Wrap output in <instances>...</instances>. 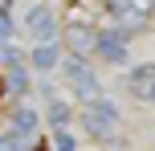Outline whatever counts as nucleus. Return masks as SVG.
Here are the masks:
<instances>
[{
    "instance_id": "1",
    "label": "nucleus",
    "mask_w": 155,
    "mask_h": 151,
    "mask_svg": "<svg viewBox=\"0 0 155 151\" xmlns=\"http://www.w3.org/2000/svg\"><path fill=\"white\" fill-rule=\"evenodd\" d=\"M65 82L74 86V94H82V98H90V102H98V78H94V70L82 61V57H70L65 61Z\"/></svg>"
},
{
    "instance_id": "2",
    "label": "nucleus",
    "mask_w": 155,
    "mask_h": 151,
    "mask_svg": "<svg viewBox=\"0 0 155 151\" xmlns=\"http://www.w3.org/2000/svg\"><path fill=\"white\" fill-rule=\"evenodd\" d=\"M86 127H90L94 139H110L118 131V110L98 98V102H90V110H86Z\"/></svg>"
},
{
    "instance_id": "3",
    "label": "nucleus",
    "mask_w": 155,
    "mask_h": 151,
    "mask_svg": "<svg viewBox=\"0 0 155 151\" xmlns=\"http://www.w3.org/2000/svg\"><path fill=\"white\" fill-rule=\"evenodd\" d=\"M25 29H29V37H37L41 45H45V41H53V33H57L53 12H49L45 4H29V12H25Z\"/></svg>"
},
{
    "instance_id": "4",
    "label": "nucleus",
    "mask_w": 155,
    "mask_h": 151,
    "mask_svg": "<svg viewBox=\"0 0 155 151\" xmlns=\"http://www.w3.org/2000/svg\"><path fill=\"white\" fill-rule=\"evenodd\" d=\"M65 45H70V53H78V57H86V53H98V33H94L90 25L74 21L70 29H65Z\"/></svg>"
},
{
    "instance_id": "5",
    "label": "nucleus",
    "mask_w": 155,
    "mask_h": 151,
    "mask_svg": "<svg viewBox=\"0 0 155 151\" xmlns=\"http://www.w3.org/2000/svg\"><path fill=\"white\" fill-rule=\"evenodd\" d=\"M147 0H110V12L118 16V25L123 29H139L143 21H147Z\"/></svg>"
},
{
    "instance_id": "6",
    "label": "nucleus",
    "mask_w": 155,
    "mask_h": 151,
    "mask_svg": "<svg viewBox=\"0 0 155 151\" xmlns=\"http://www.w3.org/2000/svg\"><path fill=\"white\" fill-rule=\"evenodd\" d=\"M127 90H131L135 98H155V65H139V70H131Z\"/></svg>"
},
{
    "instance_id": "7",
    "label": "nucleus",
    "mask_w": 155,
    "mask_h": 151,
    "mask_svg": "<svg viewBox=\"0 0 155 151\" xmlns=\"http://www.w3.org/2000/svg\"><path fill=\"white\" fill-rule=\"evenodd\" d=\"M98 53L118 65L127 57V37H123V33H98Z\"/></svg>"
},
{
    "instance_id": "8",
    "label": "nucleus",
    "mask_w": 155,
    "mask_h": 151,
    "mask_svg": "<svg viewBox=\"0 0 155 151\" xmlns=\"http://www.w3.org/2000/svg\"><path fill=\"white\" fill-rule=\"evenodd\" d=\"M29 57H33V65H37V70H53V65H57V49L49 45V41H45V45H37Z\"/></svg>"
},
{
    "instance_id": "9",
    "label": "nucleus",
    "mask_w": 155,
    "mask_h": 151,
    "mask_svg": "<svg viewBox=\"0 0 155 151\" xmlns=\"http://www.w3.org/2000/svg\"><path fill=\"white\" fill-rule=\"evenodd\" d=\"M8 94H25V90H29V78H25V70H21V61H12L8 65Z\"/></svg>"
},
{
    "instance_id": "10",
    "label": "nucleus",
    "mask_w": 155,
    "mask_h": 151,
    "mask_svg": "<svg viewBox=\"0 0 155 151\" xmlns=\"http://www.w3.org/2000/svg\"><path fill=\"white\" fill-rule=\"evenodd\" d=\"M49 123H53L57 131H65V123H70V106H65L61 98H53V102H49Z\"/></svg>"
},
{
    "instance_id": "11",
    "label": "nucleus",
    "mask_w": 155,
    "mask_h": 151,
    "mask_svg": "<svg viewBox=\"0 0 155 151\" xmlns=\"http://www.w3.org/2000/svg\"><path fill=\"white\" fill-rule=\"evenodd\" d=\"M29 147H33V139L21 135V131L16 135H0V151H29Z\"/></svg>"
},
{
    "instance_id": "12",
    "label": "nucleus",
    "mask_w": 155,
    "mask_h": 151,
    "mask_svg": "<svg viewBox=\"0 0 155 151\" xmlns=\"http://www.w3.org/2000/svg\"><path fill=\"white\" fill-rule=\"evenodd\" d=\"M12 123H16V131H21V135H29V131L37 127V114H33L29 106H21V110L12 114Z\"/></svg>"
},
{
    "instance_id": "13",
    "label": "nucleus",
    "mask_w": 155,
    "mask_h": 151,
    "mask_svg": "<svg viewBox=\"0 0 155 151\" xmlns=\"http://www.w3.org/2000/svg\"><path fill=\"white\" fill-rule=\"evenodd\" d=\"M8 33H12V21H8V12L0 8V41H8Z\"/></svg>"
},
{
    "instance_id": "14",
    "label": "nucleus",
    "mask_w": 155,
    "mask_h": 151,
    "mask_svg": "<svg viewBox=\"0 0 155 151\" xmlns=\"http://www.w3.org/2000/svg\"><path fill=\"white\" fill-rule=\"evenodd\" d=\"M57 151H74V139L65 135V131H57Z\"/></svg>"
},
{
    "instance_id": "15",
    "label": "nucleus",
    "mask_w": 155,
    "mask_h": 151,
    "mask_svg": "<svg viewBox=\"0 0 155 151\" xmlns=\"http://www.w3.org/2000/svg\"><path fill=\"white\" fill-rule=\"evenodd\" d=\"M4 86H8V82H4V74H0V90H4Z\"/></svg>"
}]
</instances>
